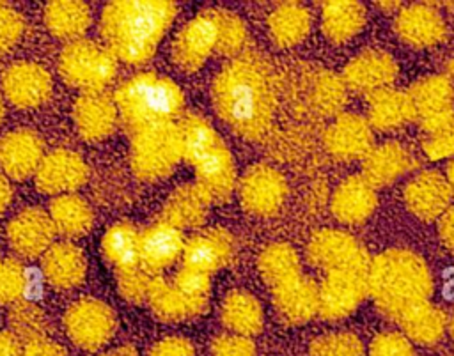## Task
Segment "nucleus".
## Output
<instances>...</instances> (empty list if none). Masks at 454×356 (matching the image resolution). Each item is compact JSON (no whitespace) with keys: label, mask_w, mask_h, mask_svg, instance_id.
<instances>
[{"label":"nucleus","mask_w":454,"mask_h":356,"mask_svg":"<svg viewBox=\"0 0 454 356\" xmlns=\"http://www.w3.org/2000/svg\"><path fill=\"white\" fill-rule=\"evenodd\" d=\"M218 117L241 138H262L273 120L275 90L262 60L241 57L229 62L211 83Z\"/></svg>","instance_id":"f257e3e1"},{"label":"nucleus","mask_w":454,"mask_h":356,"mask_svg":"<svg viewBox=\"0 0 454 356\" xmlns=\"http://www.w3.org/2000/svg\"><path fill=\"white\" fill-rule=\"evenodd\" d=\"M176 14V4L167 0H117L103 9L99 30L115 58L144 64L154 55Z\"/></svg>","instance_id":"f03ea898"},{"label":"nucleus","mask_w":454,"mask_h":356,"mask_svg":"<svg viewBox=\"0 0 454 356\" xmlns=\"http://www.w3.org/2000/svg\"><path fill=\"white\" fill-rule=\"evenodd\" d=\"M367 290L378 310L397 322L406 312L429 301L433 278L422 257L390 248L371 260Z\"/></svg>","instance_id":"7ed1b4c3"},{"label":"nucleus","mask_w":454,"mask_h":356,"mask_svg":"<svg viewBox=\"0 0 454 356\" xmlns=\"http://www.w3.org/2000/svg\"><path fill=\"white\" fill-rule=\"evenodd\" d=\"M114 101L124 124L135 133L174 122L184 104V96L174 80L156 73H138L115 90Z\"/></svg>","instance_id":"20e7f679"},{"label":"nucleus","mask_w":454,"mask_h":356,"mask_svg":"<svg viewBox=\"0 0 454 356\" xmlns=\"http://www.w3.org/2000/svg\"><path fill=\"white\" fill-rule=\"evenodd\" d=\"M183 158L181 129L174 122L156 124L133 133L129 163L142 181H160L172 174Z\"/></svg>","instance_id":"39448f33"},{"label":"nucleus","mask_w":454,"mask_h":356,"mask_svg":"<svg viewBox=\"0 0 454 356\" xmlns=\"http://www.w3.org/2000/svg\"><path fill=\"white\" fill-rule=\"evenodd\" d=\"M59 73L83 94L101 92L117 73V58L106 46L78 39L60 51Z\"/></svg>","instance_id":"423d86ee"},{"label":"nucleus","mask_w":454,"mask_h":356,"mask_svg":"<svg viewBox=\"0 0 454 356\" xmlns=\"http://www.w3.org/2000/svg\"><path fill=\"white\" fill-rule=\"evenodd\" d=\"M307 259L323 273L330 271H369L371 259L364 244L351 234L325 228L316 232L307 244Z\"/></svg>","instance_id":"0eeeda50"},{"label":"nucleus","mask_w":454,"mask_h":356,"mask_svg":"<svg viewBox=\"0 0 454 356\" xmlns=\"http://www.w3.org/2000/svg\"><path fill=\"white\" fill-rule=\"evenodd\" d=\"M67 337L85 351L103 347L115 333V312L103 301L83 298L74 301L64 313Z\"/></svg>","instance_id":"6e6552de"},{"label":"nucleus","mask_w":454,"mask_h":356,"mask_svg":"<svg viewBox=\"0 0 454 356\" xmlns=\"http://www.w3.org/2000/svg\"><path fill=\"white\" fill-rule=\"evenodd\" d=\"M218 48V23L213 9L192 18L176 35L172 58L177 67L193 73L204 66L209 55Z\"/></svg>","instance_id":"1a4fd4ad"},{"label":"nucleus","mask_w":454,"mask_h":356,"mask_svg":"<svg viewBox=\"0 0 454 356\" xmlns=\"http://www.w3.org/2000/svg\"><path fill=\"white\" fill-rule=\"evenodd\" d=\"M238 190L239 202L248 213L271 216L286 200L287 182L277 168L266 163H255L245 170Z\"/></svg>","instance_id":"9d476101"},{"label":"nucleus","mask_w":454,"mask_h":356,"mask_svg":"<svg viewBox=\"0 0 454 356\" xmlns=\"http://www.w3.org/2000/svg\"><path fill=\"white\" fill-rule=\"evenodd\" d=\"M369 271H330L319 283V315L328 321L348 317L369 294Z\"/></svg>","instance_id":"9b49d317"},{"label":"nucleus","mask_w":454,"mask_h":356,"mask_svg":"<svg viewBox=\"0 0 454 356\" xmlns=\"http://www.w3.org/2000/svg\"><path fill=\"white\" fill-rule=\"evenodd\" d=\"M413 108L415 120L420 128L429 133L454 117V90L447 76L433 74L417 80L408 90Z\"/></svg>","instance_id":"f8f14e48"},{"label":"nucleus","mask_w":454,"mask_h":356,"mask_svg":"<svg viewBox=\"0 0 454 356\" xmlns=\"http://www.w3.org/2000/svg\"><path fill=\"white\" fill-rule=\"evenodd\" d=\"M50 73L35 62H16L2 74L5 97L18 108L41 106L51 94Z\"/></svg>","instance_id":"ddd939ff"},{"label":"nucleus","mask_w":454,"mask_h":356,"mask_svg":"<svg viewBox=\"0 0 454 356\" xmlns=\"http://www.w3.org/2000/svg\"><path fill=\"white\" fill-rule=\"evenodd\" d=\"M395 60L381 50H365L353 57L342 73V81L348 89L372 96L378 90L388 89L397 78Z\"/></svg>","instance_id":"4468645a"},{"label":"nucleus","mask_w":454,"mask_h":356,"mask_svg":"<svg viewBox=\"0 0 454 356\" xmlns=\"http://www.w3.org/2000/svg\"><path fill=\"white\" fill-rule=\"evenodd\" d=\"M374 143L369 120L356 113H340L325 131L326 151L340 161L364 159Z\"/></svg>","instance_id":"2eb2a0df"},{"label":"nucleus","mask_w":454,"mask_h":356,"mask_svg":"<svg viewBox=\"0 0 454 356\" xmlns=\"http://www.w3.org/2000/svg\"><path fill=\"white\" fill-rule=\"evenodd\" d=\"M87 163L71 149H55L46 154L35 172V186L43 193L69 195L87 179Z\"/></svg>","instance_id":"dca6fc26"},{"label":"nucleus","mask_w":454,"mask_h":356,"mask_svg":"<svg viewBox=\"0 0 454 356\" xmlns=\"http://www.w3.org/2000/svg\"><path fill=\"white\" fill-rule=\"evenodd\" d=\"M55 227L48 213L39 207H27L7 225V239L21 257L44 255L53 243Z\"/></svg>","instance_id":"f3484780"},{"label":"nucleus","mask_w":454,"mask_h":356,"mask_svg":"<svg viewBox=\"0 0 454 356\" xmlns=\"http://www.w3.org/2000/svg\"><path fill=\"white\" fill-rule=\"evenodd\" d=\"M234 257V237L225 228H209L184 243L183 266L211 275Z\"/></svg>","instance_id":"a211bd4d"},{"label":"nucleus","mask_w":454,"mask_h":356,"mask_svg":"<svg viewBox=\"0 0 454 356\" xmlns=\"http://www.w3.org/2000/svg\"><path fill=\"white\" fill-rule=\"evenodd\" d=\"M43 158V142L32 129H14L0 138V170L12 179L34 175Z\"/></svg>","instance_id":"6ab92c4d"},{"label":"nucleus","mask_w":454,"mask_h":356,"mask_svg":"<svg viewBox=\"0 0 454 356\" xmlns=\"http://www.w3.org/2000/svg\"><path fill=\"white\" fill-rule=\"evenodd\" d=\"M184 243L179 228L165 221L153 223L140 232V267L154 276L183 257Z\"/></svg>","instance_id":"aec40b11"},{"label":"nucleus","mask_w":454,"mask_h":356,"mask_svg":"<svg viewBox=\"0 0 454 356\" xmlns=\"http://www.w3.org/2000/svg\"><path fill=\"white\" fill-rule=\"evenodd\" d=\"M119 110L115 101L103 92H85L73 104V119L78 135L87 142H98L114 133Z\"/></svg>","instance_id":"412c9836"},{"label":"nucleus","mask_w":454,"mask_h":356,"mask_svg":"<svg viewBox=\"0 0 454 356\" xmlns=\"http://www.w3.org/2000/svg\"><path fill=\"white\" fill-rule=\"evenodd\" d=\"M452 191L445 175L426 170L417 174L404 188L408 209L420 220H434L449 209Z\"/></svg>","instance_id":"4be33fe9"},{"label":"nucleus","mask_w":454,"mask_h":356,"mask_svg":"<svg viewBox=\"0 0 454 356\" xmlns=\"http://www.w3.org/2000/svg\"><path fill=\"white\" fill-rule=\"evenodd\" d=\"M193 168L195 184L209 197L211 202H223L232 195L236 186V165L223 142L202 156Z\"/></svg>","instance_id":"5701e85b"},{"label":"nucleus","mask_w":454,"mask_h":356,"mask_svg":"<svg viewBox=\"0 0 454 356\" xmlns=\"http://www.w3.org/2000/svg\"><path fill=\"white\" fill-rule=\"evenodd\" d=\"M273 305L284 321L307 322L319 313V285L301 273L273 289Z\"/></svg>","instance_id":"b1692460"},{"label":"nucleus","mask_w":454,"mask_h":356,"mask_svg":"<svg viewBox=\"0 0 454 356\" xmlns=\"http://www.w3.org/2000/svg\"><path fill=\"white\" fill-rule=\"evenodd\" d=\"M376 202V188L364 175H349L333 191L332 213L339 221L356 225L372 214Z\"/></svg>","instance_id":"393cba45"},{"label":"nucleus","mask_w":454,"mask_h":356,"mask_svg":"<svg viewBox=\"0 0 454 356\" xmlns=\"http://www.w3.org/2000/svg\"><path fill=\"white\" fill-rule=\"evenodd\" d=\"M395 32L406 44L415 48H427L443 39L445 23L436 9L417 4L404 7L397 14Z\"/></svg>","instance_id":"a878e982"},{"label":"nucleus","mask_w":454,"mask_h":356,"mask_svg":"<svg viewBox=\"0 0 454 356\" xmlns=\"http://www.w3.org/2000/svg\"><path fill=\"white\" fill-rule=\"evenodd\" d=\"M415 166L413 156L397 142H385L364 158L362 175L374 186H388Z\"/></svg>","instance_id":"bb28decb"},{"label":"nucleus","mask_w":454,"mask_h":356,"mask_svg":"<svg viewBox=\"0 0 454 356\" xmlns=\"http://www.w3.org/2000/svg\"><path fill=\"white\" fill-rule=\"evenodd\" d=\"M209 197L193 182L176 188L163 204L161 221L184 230L197 228L206 221L209 209Z\"/></svg>","instance_id":"cd10ccee"},{"label":"nucleus","mask_w":454,"mask_h":356,"mask_svg":"<svg viewBox=\"0 0 454 356\" xmlns=\"http://www.w3.org/2000/svg\"><path fill=\"white\" fill-rule=\"evenodd\" d=\"M87 271L83 252L73 243H57L43 255V273L55 289H73L82 283Z\"/></svg>","instance_id":"c85d7f7f"},{"label":"nucleus","mask_w":454,"mask_h":356,"mask_svg":"<svg viewBox=\"0 0 454 356\" xmlns=\"http://www.w3.org/2000/svg\"><path fill=\"white\" fill-rule=\"evenodd\" d=\"M147 303L160 319L168 321V322H177V321H186V319L197 317L207 306V299L188 298L181 290H177L174 287V283H170L160 276L153 278Z\"/></svg>","instance_id":"c756f323"},{"label":"nucleus","mask_w":454,"mask_h":356,"mask_svg":"<svg viewBox=\"0 0 454 356\" xmlns=\"http://www.w3.org/2000/svg\"><path fill=\"white\" fill-rule=\"evenodd\" d=\"M220 321L232 333L250 337L259 333L262 328V306L254 294L234 289L227 292L222 301Z\"/></svg>","instance_id":"7c9ffc66"},{"label":"nucleus","mask_w":454,"mask_h":356,"mask_svg":"<svg viewBox=\"0 0 454 356\" xmlns=\"http://www.w3.org/2000/svg\"><path fill=\"white\" fill-rule=\"evenodd\" d=\"M415 120L411 97L404 90L383 89L369 96V124L376 129H394Z\"/></svg>","instance_id":"2f4dec72"},{"label":"nucleus","mask_w":454,"mask_h":356,"mask_svg":"<svg viewBox=\"0 0 454 356\" xmlns=\"http://www.w3.org/2000/svg\"><path fill=\"white\" fill-rule=\"evenodd\" d=\"M101 252L117 273L140 267V232L128 221L114 223L101 239Z\"/></svg>","instance_id":"473e14b6"},{"label":"nucleus","mask_w":454,"mask_h":356,"mask_svg":"<svg viewBox=\"0 0 454 356\" xmlns=\"http://www.w3.org/2000/svg\"><path fill=\"white\" fill-rule=\"evenodd\" d=\"M325 35L333 44L355 37L365 25V9L358 2H326L321 12Z\"/></svg>","instance_id":"72a5a7b5"},{"label":"nucleus","mask_w":454,"mask_h":356,"mask_svg":"<svg viewBox=\"0 0 454 356\" xmlns=\"http://www.w3.org/2000/svg\"><path fill=\"white\" fill-rule=\"evenodd\" d=\"M310 25V12L300 4H282L268 18L270 35L280 48H291L301 43L307 37Z\"/></svg>","instance_id":"f704fd0d"},{"label":"nucleus","mask_w":454,"mask_h":356,"mask_svg":"<svg viewBox=\"0 0 454 356\" xmlns=\"http://www.w3.org/2000/svg\"><path fill=\"white\" fill-rule=\"evenodd\" d=\"M44 23L55 37L78 41L90 25V11L83 2H50L44 7Z\"/></svg>","instance_id":"c9c22d12"},{"label":"nucleus","mask_w":454,"mask_h":356,"mask_svg":"<svg viewBox=\"0 0 454 356\" xmlns=\"http://www.w3.org/2000/svg\"><path fill=\"white\" fill-rule=\"evenodd\" d=\"M53 227L64 237H82L92 227V209L78 195H60L50 205Z\"/></svg>","instance_id":"e433bc0d"},{"label":"nucleus","mask_w":454,"mask_h":356,"mask_svg":"<svg viewBox=\"0 0 454 356\" xmlns=\"http://www.w3.org/2000/svg\"><path fill=\"white\" fill-rule=\"evenodd\" d=\"M404 337L419 344H434L447 328L445 313L433 303H422L397 319Z\"/></svg>","instance_id":"4c0bfd02"},{"label":"nucleus","mask_w":454,"mask_h":356,"mask_svg":"<svg viewBox=\"0 0 454 356\" xmlns=\"http://www.w3.org/2000/svg\"><path fill=\"white\" fill-rule=\"evenodd\" d=\"M262 280L273 289L284 282L301 275V264L296 250L287 243H273L266 246L257 260Z\"/></svg>","instance_id":"58836bf2"},{"label":"nucleus","mask_w":454,"mask_h":356,"mask_svg":"<svg viewBox=\"0 0 454 356\" xmlns=\"http://www.w3.org/2000/svg\"><path fill=\"white\" fill-rule=\"evenodd\" d=\"M183 136V158L195 165L202 156L222 143L215 128L199 115H188L179 124Z\"/></svg>","instance_id":"ea45409f"},{"label":"nucleus","mask_w":454,"mask_h":356,"mask_svg":"<svg viewBox=\"0 0 454 356\" xmlns=\"http://www.w3.org/2000/svg\"><path fill=\"white\" fill-rule=\"evenodd\" d=\"M312 103L323 115L337 113L346 103V83L332 73H321L312 83Z\"/></svg>","instance_id":"a19ab883"},{"label":"nucleus","mask_w":454,"mask_h":356,"mask_svg":"<svg viewBox=\"0 0 454 356\" xmlns=\"http://www.w3.org/2000/svg\"><path fill=\"white\" fill-rule=\"evenodd\" d=\"M11 331L27 342L43 338L46 333V319L43 312L30 303H16L11 310Z\"/></svg>","instance_id":"79ce46f5"},{"label":"nucleus","mask_w":454,"mask_h":356,"mask_svg":"<svg viewBox=\"0 0 454 356\" xmlns=\"http://www.w3.org/2000/svg\"><path fill=\"white\" fill-rule=\"evenodd\" d=\"M310 356H364V344L348 331L326 333L310 344Z\"/></svg>","instance_id":"37998d69"},{"label":"nucleus","mask_w":454,"mask_h":356,"mask_svg":"<svg viewBox=\"0 0 454 356\" xmlns=\"http://www.w3.org/2000/svg\"><path fill=\"white\" fill-rule=\"evenodd\" d=\"M218 23V48L216 51L223 55L236 53L247 39V28L239 16L225 9H213Z\"/></svg>","instance_id":"c03bdc74"},{"label":"nucleus","mask_w":454,"mask_h":356,"mask_svg":"<svg viewBox=\"0 0 454 356\" xmlns=\"http://www.w3.org/2000/svg\"><path fill=\"white\" fill-rule=\"evenodd\" d=\"M153 275L144 271L142 267L138 269H129V271H119L117 273V287L119 294L135 305L145 303L149 298V290L153 285Z\"/></svg>","instance_id":"a18cd8bd"},{"label":"nucleus","mask_w":454,"mask_h":356,"mask_svg":"<svg viewBox=\"0 0 454 356\" xmlns=\"http://www.w3.org/2000/svg\"><path fill=\"white\" fill-rule=\"evenodd\" d=\"M27 289L23 266L14 259L0 260V303H16Z\"/></svg>","instance_id":"49530a36"},{"label":"nucleus","mask_w":454,"mask_h":356,"mask_svg":"<svg viewBox=\"0 0 454 356\" xmlns=\"http://www.w3.org/2000/svg\"><path fill=\"white\" fill-rule=\"evenodd\" d=\"M422 147L429 159H445L454 156V117L443 126L426 133Z\"/></svg>","instance_id":"de8ad7c7"},{"label":"nucleus","mask_w":454,"mask_h":356,"mask_svg":"<svg viewBox=\"0 0 454 356\" xmlns=\"http://www.w3.org/2000/svg\"><path fill=\"white\" fill-rule=\"evenodd\" d=\"M172 283L177 290H181L188 298L207 299V294H209V289H211V275H206L202 271L190 269V267L183 266L176 273Z\"/></svg>","instance_id":"09e8293b"},{"label":"nucleus","mask_w":454,"mask_h":356,"mask_svg":"<svg viewBox=\"0 0 454 356\" xmlns=\"http://www.w3.org/2000/svg\"><path fill=\"white\" fill-rule=\"evenodd\" d=\"M209 356H255V345L248 337L223 333L213 338Z\"/></svg>","instance_id":"8fccbe9b"},{"label":"nucleus","mask_w":454,"mask_h":356,"mask_svg":"<svg viewBox=\"0 0 454 356\" xmlns=\"http://www.w3.org/2000/svg\"><path fill=\"white\" fill-rule=\"evenodd\" d=\"M371 356H415V352L404 335L385 331L372 340Z\"/></svg>","instance_id":"3c124183"},{"label":"nucleus","mask_w":454,"mask_h":356,"mask_svg":"<svg viewBox=\"0 0 454 356\" xmlns=\"http://www.w3.org/2000/svg\"><path fill=\"white\" fill-rule=\"evenodd\" d=\"M23 34V18L12 7L0 5V55L9 51Z\"/></svg>","instance_id":"603ef678"},{"label":"nucleus","mask_w":454,"mask_h":356,"mask_svg":"<svg viewBox=\"0 0 454 356\" xmlns=\"http://www.w3.org/2000/svg\"><path fill=\"white\" fill-rule=\"evenodd\" d=\"M149 356H195V349L188 338L167 337L151 347Z\"/></svg>","instance_id":"864d4df0"},{"label":"nucleus","mask_w":454,"mask_h":356,"mask_svg":"<svg viewBox=\"0 0 454 356\" xmlns=\"http://www.w3.org/2000/svg\"><path fill=\"white\" fill-rule=\"evenodd\" d=\"M23 356H69V354L62 345L43 337V338L27 342L23 349Z\"/></svg>","instance_id":"5fc2aeb1"},{"label":"nucleus","mask_w":454,"mask_h":356,"mask_svg":"<svg viewBox=\"0 0 454 356\" xmlns=\"http://www.w3.org/2000/svg\"><path fill=\"white\" fill-rule=\"evenodd\" d=\"M438 234H440V239L442 243L454 250V207H449L442 216H440V221H438Z\"/></svg>","instance_id":"6e6d98bb"},{"label":"nucleus","mask_w":454,"mask_h":356,"mask_svg":"<svg viewBox=\"0 0 454 356\" xmlns=\"http://www.w3.org/2000/svg\"><path fill=\"white\" fill-rule=\"evenodd\" d=\"M0 356H23L20 338L11 329L0 331Z\"/></svg>","instance_id":"4d7b16f0"},{"label":"nucleus","mask_w":454,"mask_h":356,"mask_svg":"<svg viewBox=\"0 0 454 356\" xmlns=\"http://www.w3.org/2000/svg\"><path fill=\"white\" fill-rule=\"evenodd\" d=\"M9 200H11V186L5 174L0 170V213L7 207Z\"/></svg>","instance_id":"13d9d810"},{"label":"nucleus","mask_w":454,"mask_h":356,"mask_svg":"<svg viewBox=\"0 0 454 356\" xmlns=\"http://www.w3.org/2000/svg\"><path fill=\"white\" fill-rule=\"evenodd\" d=\"M103 356H138V352L131 345H121L106 351Z\"/></svg>","instance_id":"bf43d9fd"},{"label":"nucleus","mask_w":454,"mask_h":356,"mask_svg":"<svg viewBox=\"0 0 454 356\" xmlns=\"http://www.w3.org/2000/svg\"><path fill=\"white\" fill-rule=\"evenodd\" d=\"M445 179H447V182H449V188H450V191H452V195H454V161H450V163L447 165V174H445Z\"/></svg>","instance_id":"052dcab7"},{"label":"nucleus","mask_w":454,"mask_h":356,"mask_svg":"<svg viewBox=\"0 0 454 356\" xmlns=\"http://www.w3.org/2000/svg\"><path fill=\"white\" fill-rule=\"evenodd\" d=\"M447 326H449V329H450V335L454 337V312H452V315H450V319H449Z\"/></svg>","instance_id":"680f3d73"},{"label":"nucleus","mask_w":454,"mask_h":356,"mask_svg":"<svg viewBox=\"0 0 454 356\" xmlns=\"http://www.w3.org/2000/svg\"><path fill=\"white\" fill-rule=\"evenodd\" d=\"M4 113H5V108H4V101H2V97H0V122H2V119H4Z\"/></svg>","instance_id":"e2e57ef3"},{"label":"nucleus","mask_w":454,"mask_h":356,"mask_svg":"<svg viewBox=\"0 0 454 356\" xmlns=\"http://www.w3.org/2000/svg\"><path fill=\"white\" fill-rule=\"evenodd\" d=\"M452 5H454V4H452Z\"/></svg>","instance_id":"0e129e2a"}]
</instances>
